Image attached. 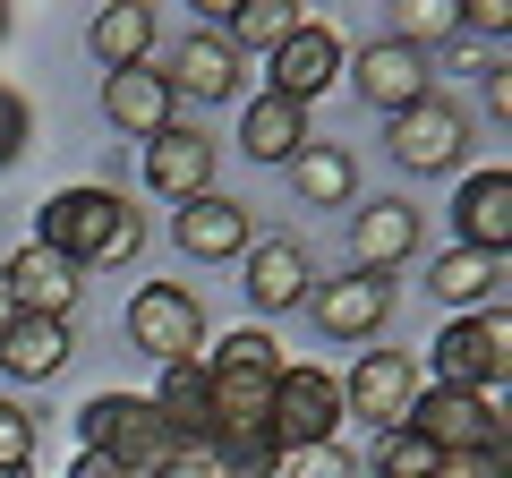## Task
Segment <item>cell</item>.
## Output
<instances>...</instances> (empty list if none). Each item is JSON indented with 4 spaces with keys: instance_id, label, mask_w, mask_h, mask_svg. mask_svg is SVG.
Wrapping results in <instances>:
<instances>
[{
    "instance_id": "obj_1",
    "label": "cell",
    "mask_w": 512,
    "mask_h": 478,
    "mask_svg": "<svg viewBox=\"0 0 512 478\" xmlns=\"http://www.w3.org/2000/svg\"><path fill=\"white\" fill-rule=\"evenodd\" d=\"M35 248L69 257L77 274H111V265H128L146 248V214H137L120 188L77 180V188H52V197L35 205Z\"/></svg>"
},
{
    "instance_id": "obj_2",
    "label": "cell",
    "mask_w": 512,
    "mask_h": 478,
    "mask_svg": "<svg viewBox=\"0 0 512 478\" xmlns=\"http://www.w3.org/2000/svg\"><path fill=\"white\" fill-rule=\"evenodd\" d=\"M342 376H325L316 359H282L274 385H265V436L282 444V453H308V444H333V427H342Z\"/></svg>"
},
{
    "instance_id": "obj_3",
    "label": "cell",
    "mask_w": 512,
    "mask_h": 478,
    "mask_svg": "<svg viewBox=\"0 0 512 478\" xmlns=\"http://www.w3.org/2000/svg\"><path fill=\"white\" fill-rule=\"evenodd\" d=\"M77 453H111L128 470H154L171 453V427L146 393H86L77 402Z\"/></svg>"
},
{
    "instance_id": "obj_4",
    "label": "cell",
    "mask_w": 512,
    "mask_h": 478,
    "mask_svg": "<svg viewBox=\"0 0 512 478\" xmlns=\"http://www.w3.org/2000/svg\"><path fill=\"white\" fill-rule=\"evenodd\" d=\"M128 342L146 350L154 368H180V359H205V299L188 282H146V291L128 299Z\"/></svg>"
},
{
    "instance_id": "obj_5",
    "label": "cell",
    "mask_w": 512,
    "mask_h": 478,
    "mask_svg": "<svg viewBox=\"0 0 512 478\" xmlns=\"http://www.w3.org/2000/svg\"><path fill=\"white\" fill-rule=\"evenodd\" d=\"M436 385H470V393H504V368H512V325L504 308H478V316H453L436 333Z\"/></svg>"
},
{
    "instance_id": "obj_6",
    "label": "cell",
    "mask_w": 512,
    "mask_h": 478,
    "mask_svg": "<svg viewBox=\"0 0 512 478\" xmlns=\"http://www.w3.org/2000/svg\"><path fill=\"white\" fill-rule=\"evenodd\" d=\"M436 453H478V444H504V393H470V385H419L410 419Z\"/></svg>"
},
{
    "instance_id": "obj_7",
    "label": "cell",
    "mask_w": 512,
    "mask_h": 478,
    "mask_svg": "<svg viewBox=\"0 0 512 478\" xmlns=\"http://www.w3.org/2000/svg\"><path fill=\"white\" fill-rule=\"evenodd\" d=\"M342 69H350V43L333 35V18H299L291 35L265 52V94H282V103L308 111V103H316V94H325Z\"/></svg>"
},
{
    "instance_id": "obj_8",
    "label": "cell",
    "mask_w": 512,
    "mask_h": 478,
    "mask_svg": "<svg viewBox=\"0 0 512 478\" xmlns=\"http://www.w3.org/2000/svg\"><path fill=\"white\" fill-rule=\"evenodd\" d=\"M461 154H470V111L453 103V94H419L410 111H393V163L402 171H461Z\"/></svg>"
},
{
    "instance_id": "obj_9",
    "label": "cell",
    "mask_w": 512,
    "mask_h": 478,
    "mask_svg": "<svg viewBox=\"0 0 512 478\" xmlns=\"http://www.w3.org/2000/svg\"><path fill=\"white\" fill-rule=\"evenodd\" d=\"M410 402H419V368H410V350H359V368L342 376V410L350 419H376L384 427H402Z\"/></svg>"
},
{
    "instance_id": "obj_10",
    "label": "cell",
    "mask_w": 512,
    "mask_h": 478,
    "mask_svg": "<svg viewBox=\"0 0 512 478\" xmlns=\"http://www.w3.org/2000/svg\"><path fill=\"white\" fill-rule=\"evenodd\" d=\"M453 248H478V257H504L512 248V171L504 163H478V171H461V188H453Z\"/></svg>"
},
{
    "instance_id": "obj_11",
    "label": "cell",
    "mask_w": 512,
    "mask_h": 478,
    "mask_svg": "<svg viewBox=\"0 0 512 478\" xmlns=\"http://www.w3.org/2000/svg\"><path fill=\"white\" fill-rule=\"evenodd\" d=\"M171 239H180V257H197V265H231V257H248L256 222H248V205H239V197L205 188V197H188L180 214H171Z\"/></svg>"
},
{
    "instance_id": "obj_12",
    "label": "cell",
    "mask_w": 512,
    "mask_h": 478,
    "mask_svg": "<svg viewBox=\"0 0 512 478\" xmlns=\"http://www.w3.org/2000/svg\"><path fill=\"white\" fill-rule=\"evenodd\" d=\"M248 308L256 316H291V308H308V291H316V265H308V248L299 239H248Z\"/></svg>"
},
{
    "instance_id": "obj_13",
    "label": "cell",
    "mask_w": 512,
    "mask_h": 478,
    "mask_svg": "<svg viewBox=\"0 0 512 478\" xmlns=\"http://www.w3.org/2000/svg\"><path fill=\"white\" fill-rule=\"evenodd\" d=\"M308 316L333 342H367V333H384V316H393V274H359V265H350L342 282L308 291Z\"/></svg>"
},
{
    "instance_id": "obj_14",
    "label": "cell",
    "mask_w": 512,
    "mask_h": 478,
    "mask_svg": "<svg viewBox=\"0 0 512 478\" xmlns=\"http://www.w3.org/2000/svg\"><path fill=\"white\" fill-rule=\"evenodd\" d=\"M350 86H359L384 120H393V111H410L419 94H436V86H427V52H410V43H393V35H376V43H359V52H350Z\"/></svg>"
},
{
    "instance_id": "obj_15",
    "label": "cell",
    "mask_w": 512,
    "mask_h": 478,
    "mask_svg": "<svg viewBox=\"0 0 512 478\" xmlns=\"http://www.w3.org/2000/svg\"><path fill=\"white\" fill-rule=\"evenodd\" d=\"M350 257L359 274H393V265L419 257V205L410 197H367L359 222H350Z\"/></svg>"
},
{
    "instance_id": "obj_16",
    "label": "cell",
    "mask_w": 512,
    "mask_h": 478,
    "mask_svg": "<svg viewBox=\"0 0 512 478\" xmlns=\"http://www.w3.org/2000/svg\"><path fill=\"white\" fill-rule=\"evenodd\" d=\"M171 111H180V94H171V77L154 69V60H146V69H111V77H103V120H111V129L163 137Z\"/></svg>"
},
{
    "instance_id": "obj_17",
    "label": "cell",
    "mask_w": 512,
    "mask_h": 478,
    "mask_svg": "<svg viewBox=\"0 0 512 478\" xmlns=\"http://www.w3.org/2000/svg\"><path fill=\"white\" fill-rule=\"evenodd\" d=\"M146 188H154V197H171V205L205 197V188H214V146H205L197 129L171 120L163 137H146Z\"/></svg>"
},
{
    "instance_id": "obj_18",
    "label": "cell",
    "mask_w": 512,
    "mask_h": 478,
    "mask_svg": "<svg viewBox=\"0 0 512 478\" xmlns=\"http://www.w3.org/2000/svg\"><path fill=\"white\" fill-rule=\"evenodd\" d=\"M77 359V333L69 316H18V325L0 333V368L18 376V385H52L60 368Z\"/></svg>"
},
{
    "instance_id": "obj_19",
    "label": "cell",
    "mask_w": 512,
    "mask_h": 478,
    "mask_svg": "<svg viewBox=\"0 0 512 478\" xmlns=\"http://www.w3.org/2000/svg\"><path fill=\"white\" fill-rule=\"evenodd\" d=\"M9 265V291H18V316H69L77 308V265L69 257H52V248H35V239H26L18 257H0Z\"/></svg>"
},
{
    "instance_id": "obj_20",
    "label": "cell",
    "mask_w": 512,
    "mask_h": 478,
    "mask_svg": "<svg viewBox=\"0 0 512 478\" xmlns=\"http://www.w3.org/2000/svg\"><path fill=\"white\" fill-rule=\"evenodd\" d=\"M316 137H308V111L282 103V94H256L248 111H239V154L248 163H299Z\"/></svg>"
},
{
    "instance_id": "obj_21",
    "label": "cell",
    "mask_w": 512,
    "mask_h": 478,
    "mask_svg": "<svg viewBox=\"0 0 512 478\" xmlns=\"http://www.w3.org/2000/svg\"><path fill=\"white\" fill-rule=\"evenodd\" d=\"M427 291L444 299L453 316H478L504 299V257H478V248H444L436 265H427Z\"/></svg>"
},
{
    "instance_id": "obj_22",
    "label": "cell",
    "mask_w": 512,
    "mask_h": 478,
    "mask_svg": "<svg viewBox=\"0 0 512 478\" xmlns=\"http://www.w3.org/2000/svg\"><path fill=\"white\" fill-rule=\"evenodd\" d=\"M146 402L163 410L171 444L205 436V427H214V376H205V359H180V368H163V376H154V393H146Z\"/></svg>"
},
{
    "instance_id": "obj_23",
    "label": "cell",
    "mask_w": 512,
    "mask_h": 478,
    "mask_svg": "<svg viewBox=\"0 0 512 478\" xmlns=\"http://www.w3.org/2000/svg\"><path fill=\"white\" fill-rule=\"evenodd\" d=\"M154 35H163V18H154L146 0L94 9V26H86V43H94V60H103V69H146V60H154Z\"/></svg>"
},
{
    "instance_id": "obj_24",
    "label": "cell",
    "mask_w": 512,
    "mask_h": 478,
    "mask_svg": "<svg viewBox=\"0 0 512 478\" xmlns=\"http://www.w3.org/2000/svg\"><path fill=\"white\" fill-rule=\"evenodd\" d=\"M163 77H171V94H197V103H231V94H239V52L214 35V26H205V35H188V43H180V60H171Z\"/></svg>"
},
{
    "instance_id": "obj_25",
    "label": "cell",
    "mask_w": 512,
    "mask_h": 478,
    "mask_svg": "<svg viewBox=\"0 0 512 478\" xmlns=\"http://www.w3.org/2000/svg\"><path fill=\"white\" fill-rule=\"evenodd\" d=\"M291 188H299L308 205H350V197H359V163H350L342 146H308V154L291 163Z\"/></svg>"
},
{
    "instance_id": "obj_26",
    "label": "cell",
    "mask_w": 512,
    "mask_h": 478,
    "mask_svg": "<svg viewBox=\"0 0 512 478\" xmlns=\"http://www.w3.org/2000/svg\"><path fill=\"white\" fill-rule=\"evenodd\" d=\"M205 368H222V376H274L282 368V342L265 325H239V333H222V342H205Z\"/></svg>"
},
{
    "instance_id": "obj_27",
    "label": "cell",
    "mask_w": 512,
    "mask_h": 478,
    "mask_svg": "<svg viewBox=\"0 0 512 478\" xmlns=\"http://www.w3.org/2000/svg\"><path fill=\"white\" fill-rule=\"evenodd\" d=\"M436 444L419 436V427H384L376 436V478H436Z\"/></svg>"
},
{
    "instance_id": "obj_28",
    "label": "cell",
    "mask_w": 512,
    "mask_h": 478,
    "mask_svg": "<svg viewBox=\"0 0 512 478\" xmlns=\"http://www.w3.org/2000/svg\"><path fill=\"white\" fill-rule=\"evenodd\" d=\"M444 35H453V0H402L393 9V43H410V52H427Z\"/></svg>"
},
{
    "instance_id": "obj_29",
    "label": "cell",
    "mask_w": 512,
    "mask_h": 478,
    "mask_svg": "<svg viewBox=\"0 0 512 478\" xmlns=\"http://www.w3.org/2000/svg\"><path fill=\"white\" fill-rule=\"evenodd\" d=\"M26 461H35V410L0 393V478H26Z\"/></svg>"
},
{
    "instance_id": "obj_30",
    "label": "cell",
    "mask_w": 512,
    "mask_h": 478,
    "mask_svg": "<svg viewBox=\"0 0 512 478\" xmlns=\"http://www.w3.org/2000/svg\"><path fill=\"white\" fill-rule=\"evenodd\" d=\"M146 478H231V453H222V444H205V436H188V444H171Z\"/></svg>"
},
{
    "instance_id": "obj_31",
    "label": "cell",
    "mask_w": 512,
    "mask_h": 478,
    "mask_svg": "<svg viewBox=\"0 0 512 478\" xmlns=\"http://www.w3.org/2000/svg\"><path fill=\"white\" fill-rule=\"evenodd\" d=\"M26 146H35V103H26V94L9 86V77H0V171L18 163Z\"/></svg>"
},
{
    "instance_id": "obj_32",
    "label": "cell",
    "mask_w": 512,
    "mask_h": 478,
    "mask_svg": "<svg viewBox=\"0 0 512 478\" xmlns=\"http://www.w3.org/2000/svg\"><path fill=\"white\" fill-rule=\"evenodd\" d=\"M274 478H359V461H350L342 444H308V453H282Z\"/></svg>"
},
{
    "instance_id": "obj_33",
    "label": "cell",
    "mask_w": 512,
    "mask_h": 478,
    "mask_svg": "<svg viewBox=\"0 0 512 478\" xmlns=\"http://www.w3.org/2000/svg\"><path fill=\"white\" fill-rule=\"evenodd\" d=\"M453 35L504 43V35H512V0H470V9H453Z\"/></svg>"
},
{
    "instance_id": "obj_34",
    "label": "cell",
    "mask_w": 512,
    "mask_h": 478,
    "mask_svg": "<svg viewBox=\"0 0 512 478\" xmlns=\"http://www.w3.org/2000/svg\"><path fill=\"white\" fill-rule=\"evenodd\" d=\"M436 478H512V461H504V444H478V453H444Z\"/></svg>"
},
{
    "instance_id": "obj_35",
    "label": "cell",
    "mask_w": 512,
    "mask_h": 478,
    "mask_svg": "<svg viewBox=\"0 0 512 478\" xmlns=\"http://www.w3.org/2000/svg\"><path fill=\"white\" fill-rule=\"evenodd\" d=\"M478 94H487V111H495V120L512 111V69H504V60H487V69H478Z\"/></svg>"
},
{
    "instance_id": "obj_36",
    "label": "cell",
    "mask_w": 512,
    "mask_h": 478,
    "mask_svg": "<svg viewBox=\"0 0 512 478\" xmlns=\"http://www.w3.org/2000/svg\"><path fill=\"white\" fill-rule=\"evenodd\" d=\"M69 478H146V470H128V461H111V453H77Z\"/></svg>"
},
{
    "instance_id": "obj_37",
    "label": "cell",
    "mask_w": 512,
    "mask_h": 478,
    "mask_svg": "<svg viewBox=\"0 0 512 478\" xmlns=\"http://www.w3.org/2000/svg\"><path fill=\"white\" fill-rule=\"evenodd\" d=\"M18 325V291H9V265H0V333Z\"/></svg>"
},
{
    "instance_id": "obj_38",
    "label": "cell",
    "mask_w": 512,
    "mask_h": 478,
    "mask_svg": "<svg viewBox=\"0 0 512 478\" xmlns=\"http://www.w3.org/2000/svg\"><path fill=\"white\" fill-rule=\"evenodd\" d=\"M0 43H9V9H0Z\"/></svg>"
}]
</instances>
